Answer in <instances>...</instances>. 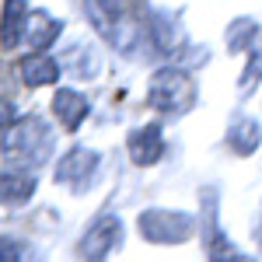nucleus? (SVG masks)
Here are the masks:
<instances>
[{
	"mask_svg": "<svg viewBox=\"0 0 262 262\" xmlns=\"http://www.w3.org/2000/svg\"><path fill=\"white\" fill-rule=\"evenodd\" d=\"M0 150H4L7 168H28L32 171L53 150V133H49V126L39 116H25L0 137Z\"/></svg>",
	"mask_w": 262,
	"mask_h": 262,
	"instance_id": "obj_1",
	"label": "nucleus"
},
{
	"mask_svg": "<svg viewBox=\"0 0 262 262\" xmlns=\"http://www.w3.org/2000/svg\"><path fill=\"white\" fill-rule=\"evenodd\" d=\"M196 101V84L185 70H175V67H161L154 77H150V88H147V105L161 116H182L189 112Z\"/></svg>",
	"mask_w": 262,
	"mask_h": 262,
	"instance_id": "obj_2",
	"label": "nucleus"
},
{
	"mask_svg": "<svg viewBox=\"0 0 262 262\" xmlns=\"http://www.w3.org/2000/svg\"><path fill=\"white\" fill-rule=\"evenodd\" d=\"M196 221L189 213H168V210H147L140 213V234L154 245H179L192 238Z\"/></svg>",
	"mask_w": 262,
	"mask_h": 262,
	"instance_id": "obj_3",
	"label": "nucleus"
},
{
	"mask_svg": "<svg viewBox=\"0 0 262 262\" xmlns=\"http://www.w3.org/2000/svg\"><path fill=\"white\" fill-rule=\"evenodd\" d=\"M119 238H122L119 217H101L98 224L88 227V234H84L81 245H77V255H81L84 262H105L108 252L119 245Z\"/></svg>",
	"mask_w": 262,
	"mask_h": 262,
	"instance_id": "obj_4",
	"label": "nucleus"
},
{
	"mask_svg": "<svg viewBox=\"0 0 262 262\" xmlns=\"http://www.w3.org/2000/svg\"><path fill=\"white\" fill-rule=\"evenodd\" d=\"M126 147H129V158L137 164H158L164 154V133L158 122H147V126H140V129H133L129 133V140H126Z\"/></svg>",
	"mask_w": 262,
	"mask_h": 262,
	"instance_id": "obj_5",
	"label": "nucleus"
},
{
	"mask_svg": "<svg viewBox=\"0 0 262 262\" xmlns=\"http://www.w3.org/2000/svg\"><path fill=\"white\" fill-rule=\"evenodd\" d=\"M95 164H98V158H95L88 147H77V150H70V154H63V158H60V164H56V182H60V185H74V189H81L84 182L91 179Z\"/></svg>",
	"mask_w": 262,
	"mask_h": 262,
	"instance_id": "obj_6",
	"label": "nucleus"
},
{
	"mask_svg": "<svg viewBox=\"0 0 262 262\" xmlns=\"http://www.w3.org/2000/svg\"><path fill=\"white\" fill-rule=\"evenodd\" d=\"M88 112H91V105H88V98H84V95H77V91L60 88V91L53 95V116L60 119V126L67 129V133H77Z\"/></svg>",
	"mask_w": 262,
	"mask_h": 262,
	"instance_id": "obj_7",
	"label": "nucleus"
},
{
	"mask_svg": "<svg viewBox=\"0 0 262 262\" xmlns=\"http://www.w3.org/2000/svg\"><path fill=\"white\" fill-rule=\"evenodd\" d=\"M28 32V4L25 0H4V18H0V46L14 49Z\"/></svg>",
	"mask_w": 262,
	"mask_h": 262,
	"instance_id": "obj_8",
	"label": "nucleus"
},
{
	"mask_svg": "<svg viewBox=\"0 0 262 262\" xmlns=\"http://www.w3.org/2000/svg\"><path fill=\"white\" fill-rule=\"evenodd\" d=\"M32 192H35V175L28 168H7L0 175V203L21 206V203L32 200Z\"/></svg>",
	"mask_w": 262,
	"mask_h": 262,
	"instance_id": "obj_9",
	"label": "nucleus"
},
{
	"mask_svg": "<svg viewBox=\"0 0 262 262\" xmlns=\"http://www.w3.org/2000/svg\"><path fill=\"white\" fill-rule=\"evenodd\" d=\"M18 74L28 88H46V84H53L60 77V63L53 56H46V53H32L18 63Z\"/></svg>",
	"mask_w": 262,
	"mask_h": 262,
	"instance_id": "obj_10",
	"label": "nucleus"
},
{
	"mask_svg": "<svg viewBox=\"0 0 262 262\" xmlns=\"http://www.w3.org/2000/svg\"><path fill=\"white\" fill-rule=\"evenodd\" d=\"M63 25L56 18H49V14H28V32H25V39H28V46H32V53H46L53 42L60 39Z\"/></svg>",
	"mask_w": 262,
	"mask_h": 262,
	"instance_id": "obj_11",
	"label": "nucleus"
},
{
	"mask_svg": "<svg viewBox=\"0 0 262 262\" xmlns=\"http://www.w3.org/2000/svg\"><path fill=\"white\" fill-rule=\"evenodd\" d=\"M262 133H259V122L242 116V119H234V126L227 129V143H231V150L234 154H252L255 147H259Z\"/></svg>",
	"mask_w": 262,
	"mask_h": 262,
	"instance_id": "obj_12",
	"label": "nucleus"
},
{
	"mask_svg": "<svg viewBox=\"0 0 262 262\" xmlns=\"http://www.w3.org/2000/svg\"><path fill=\"white\" fill-rule=\"evenodd\" d=\"M60 67L70 70L74 77H84V81H88V77H98V56H95L88 46H74V49L60 60Z\"/></svg>",
	"mask_w": 262,
	"mask_h": 262,
	"instance_id": "obj_13",
	"label": "nucleus"
},
{
	"mask_svg": "<svg viewBox=\"0 0 262 262\" xmlns=\"http://www.w3.org/2000/svg\"><path fill=\"white\" fill-rule=\"evenodd\" d=\"M255 32H259V25H255L252 18H238L231 28H227V46H231V53L248 49V46L255 42Z\"/></svg>",
	"mask_w": 262,
	"mask_h": 262,
	"instance_id": "obj_14",
	"label": "nucleus"
},
{
	"mask_svg": "<svg viewBox=\"0 0 262 262\" xmlns=\"http://www.w3.org/2000/svg\"><path fill=\"white\" fill-rule=\"evenodd\" d=\"M0 262H21V245L14 238H0Z\"/></svg>",
	"mask_w": 262,
	"mask_h": 262,
	"instance_id": "obj_15",
	"label": "nucleus"
},
{
	"mask_svg": "<svg viewBox=\"0 0 262 262\" xmlns=\"http://www.w3.org/2000/svg\"><path fill=\"white\" fill-rule=\"evenodd\" d=\"M259 77H262V53H259V56H252V63H248V70H245V77H242V88L248 91Z\"/></svg>",
	"mask_w": 262,
	"mask_h": 262,
	"instance_id": "obj_16",
	"label": "nucleus"
},
{
	"mask_svg": "<svg viewBox=\"0 0 262 262\" xmlns=\"http://www.w3.org/2000/svg\"><path fill=\"white\" fill-rule=\"evenodd\" d=\"M11 126H14V101L0 98V137H4Z\"/></svg>",
	"mask_w": 262,
	"mask_h": 262,
	"instance_id": "obj_17",
	"label": "nucleus"
},
{
	"mask_svg": "<svg viewBox=\"0 0 262 262\" xmlns=\"http://www.w3.org/2000/svg\"><path fill=\"white\" fill-rule=\"evenodd\" d=\"M234 262H248V259H234Z\"/></svg>",
	"mask_w": 262,
	"mask_h": 262,
	"instance_id": "obj_18",
	"label": "nucleus"
},
{
	"mask_svg": "<svg viewBox=\"0 0 262 262\" xmlns=\"http://www.w3.org/2000/svg\"><path fill=\"white\" fill-rule=\"evenodd\" d=\"M259 238H262V234H259Z\"/></svg>",
	"mask_w": 262,
	"mask_h": 262,
	"instance_id": "obj_19",
	"label": "nucleus"
}]
</instances>
